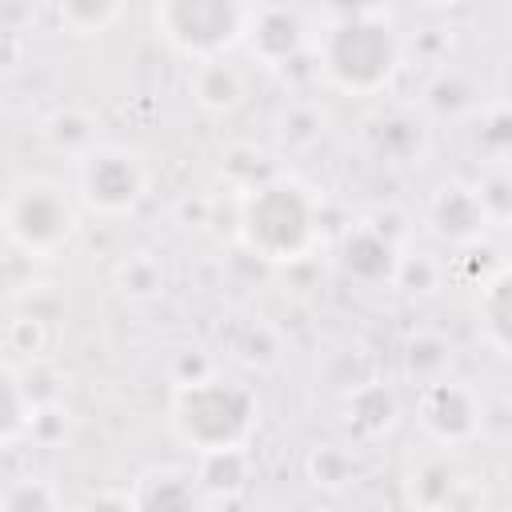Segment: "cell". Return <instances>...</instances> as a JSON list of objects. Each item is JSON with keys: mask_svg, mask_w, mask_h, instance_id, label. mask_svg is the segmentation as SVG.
Returning a JSON list of instances; mask_svg holds the SVG:
<instances>
[{"mask_svg": "<svg viewBox=\"0 0 512 512\" xmlns=\"http://www.w3.org/2000/svg\"><path fill=\"white\" fill-rule=\"evenodd\" d=\"M172 424H176V436L196 452L244 448L256 424V396L244 384L200 376L180 384L172 404Z\"/></svg>", "mask_w": 512, "mask_h": 512, "instance_id": "cell-1", "label": "cell"}, {"mask_svg": "<svg viewBox=\"0 0 512 512\" xmlns=\"http://www.w3.org/2000/svg\"><path fill=\"white\" fill-rule=\"evenodd\" d=\"M244 244L264 260H296L312 244L316 232V204L292 180L260 184L240 212Z\"/></svg>", "mask_w": 512, "mask_h": 512, "instance_id": "cell-3", "label": "cell"}, {"mask_svg": "<svg viewBox=\"0 0 512 512\" xmlns=\"http://www.w3.org/2000/svg\"><path fill=\"white\" fill-rule=\"evenodd\" d=\"M372 4L376 0H332V8L340 16H372Z\"/></svg>", "mask_w": 512, "mask_h": 512, "instance_id": "cell-19", "label": "cell"}, {"mask_svg": "<svg viewBox=\"0 0 512 512\" xmlns=\"http://www.w3.org/2000/svg\"><path fill=\"white\" fill-rule=\"evenodd\" d=\"M60 500L44 480H20L8 496H4V512H52Z\"/></svg>", "mask_w": 512, "mask_h": 512, "instance_id": "cell-17", "label": "cell"}, {"mask_svg": "<svg viewBox=\"0 0 512 512\" xmlns=\"http://www.w3.org/2000/svg\"><path fill=\"white\" fill-rule=\"evenodd\" d=\"M200 492L228 500L236 492H244L248 484V456L244 448H220V452H200V468H196Z\"/></svg>", "mask_w": 512, "mask_h": 512, "instance_id": "cell-13", "label": "cell"}, {"mask_svg": "<svg viewBox=\"0 0 512 512\" xmlns=\"http://www.w3.org/2000/svg\"><path fill=\"white\" fill-rule=\"evenodd\" d=\"M300 40H304L300 16L288 12V8H268V12H260L256 24H252V52H256L260 60L280 64V60H288V56L300 48Z\"/></svg>", "mask_w": 512, "mask_h": 512, "instance_id": "cell-11", "label": "cell"}, {"mask_svg": "<svg viewBox=\"0 0 512 512\" xmlns=\"http://www.w3.org/2000/svg\"><path fill=\"white\" fill-rule=\"evenodd\" d=\"M80 192L96 212L120 216L144 196V168L124 148H100L80 168Z\"/></svg>", "mask_w": 512, "mask_h": 512, "instance_id": "cell-6", "label": "cell"}, {"mask_svg": "<svg viewBox=\"0 0 512 512\" xmlns=\"http://www.w3.org/2000/svg\"><path fill=\"white\" fill-rule=\"evenodd\" d=\"M192 96H196V104L208 108V112H228V108L240 104L244 80H240V72H236L232 64H224V60H216V56H212V60H196Z\"/></svg>", "mask_w": 512, "mask_h": 512, "instance_id": "cell-12", "label": "cell"}, {"mask_svg": "<svg viewBox=\"0 0 512 512\" xmlns=\"http://www.w3.org/2000/svg\"><path fill=\"white\" fill-rule=\"evenodd\" d=\"M400 48L384 20L376 16H340L320 40V68L328 80L352 96L380 92L396 72Z\"/></svg>", "mask_w": 512, "mask_h": 512, "instance_id": "cell-2", "label": "cell"}, {"mask_svg": "<svg viewBox=\"0 0 512 512\" xmlns=\"http://www.w3.org/2000/svg\"><path fill=\"white\" fill-rule=\"evenodd\" d=\"M244 24V0H156L160 36L192 60H212L232 48L244 36Z\"/></svg>", "mask_w": 512, "mask_h": 512, "instance_id": "cell-4", "label": "cell"}, {"mask_svg": "<svg viewBox=\"0 0 512 512\" xmlns=\"http://www.w3.org/2000/svg\"><path fill=\"white\" fill-rule=\"evenodd\" d=\"M196 488H200V480L192 472L152 468V472H144L136 480V492L128 500H132V508H144V512H152V508H160V512H168V508H196L200 504Z\"/></svg>", "mask_w": 512, "mask_h": 512, "instance_id": "cell-10", "label": "cell"}, {"mask_svg": "<svg viewBox=\"0 0 512 512\" xmlns=\"http://www.w3.org/2000/svg\"><path fill=\"white\" fill-rule=\"evenodd\" d=\"M476 144L492 156H512V108H496L484 116L480 132H476Z\"/></svg>", "mask_w": 512, "mask_h": 512, "instance_id": "cell-18", "label": "cell"}, {"mask_svg": "<svg viewBox=\"0 0 512 512\" xmlns=\"http://www.w3.org/2000/svg\"><path fill=\"white\" fill-rule=\"evenodd\" d=\"M420 424L440 444H464L480 428V404L464 384L432 380L424 384V396H420Z\"/></svg>", "mask_w": 512, "mask_h": 512, "instance_id": "cell-7", "label": "cell"}, {"mask_svg": "<svg viewBox=\"0 0 512 512\" xmlns=\"http://www.w3.org/2000/svg\"><path fill=\"white\" fill-rule=\"evenodd\" d=\"M400 416V404L396 396L384 388V384H364L348 396V424L360 432V436H380L396 424Z\"/></svg>", "mask_w": 512, "mask_h": 512, "instance_id": "cell-15", "label": "cell"}, {"mask_svg": "<svg viewBox=\"0 0 512 512\" xmlns=\"http://www.w3.org/2000/svg\"><path fill=\"white\" fill-rule=\"evenodd\" d=\"M4 232L28 256H56L76 232V208L52 180H24L4 204Z\"/></svg>", "mask_w": 512, "mask_h": 512, "instance_id": "cell-5", "label": "cell"}, {"mask_svg": "<svg viewBox=\"0 0 512 512\" xmlns=\"http://www.w3.org/2000/svg\"><path fill=\"white\" fill-rule=\"evenodd\" d=\"M428 220L436 228V236L452 240V244H468L484 232V220H488V208H484V196L464 188V184H448L432 196V208H428Z\"/></svg>", "mask_w": 512, "mask_h": 512, "instance_id": "cell-9", "label": "cell"}, {"mask_svg": "<svg viewBox=\"0 0 512 512\" xmlns=\"http://www.w3.org/2000/svg\"><path fill=\"white\" fill-rule=\"evenodd\" d=\"M120 0H56V16L76 36H96L112 24Z\"/></svg>", "mask_w": 512, "mask_h": 512, "instance_id": "cell-16", "label": "cell"}, {"mask_svg": "<svg viewBox=\"0 0 512 512\" xmlns=\"http://www.w3.org/2000/svg\"><path fill=\"white\" fill-rule=\"evenodd\" d=\"M480 324L488 332V340L512 356V268L496 272L488 284H484V296H480Z\"/></svg>", "mask_w": 512, "mask_h": 512, "instance_id": "cell-14", "label": "cell"}, {"mask_svg": "<svg viewBox=\"0 0 512 512\" xmlns=\"http://www.w3.org/2000/svg\"><path fill=\"white\" fill-rule=\"evenodd\" d=\"M428 4H456V0H428Z\"/></svg>", "mask_w": 512, "mask_h": 512, "instance_id": "cell-20", "label": "cell"}, {"mask_svg": "<svg viewBox=\"0 0 512 512\" xmlns=\"http://www.w3.org/2000/svg\"><path fill=\"white\" fill-rule=\"evenodd\" d=\"M340 268L360 284H388L400 276V252L380 228H352L340 244Z\"/></svg>", "mask_w": 512, "mask_h": 512, "instance_id": "cell-8", "label": "cell"}]
</instances>
